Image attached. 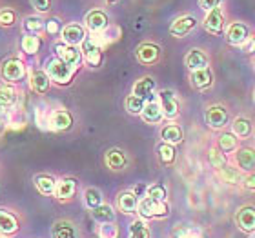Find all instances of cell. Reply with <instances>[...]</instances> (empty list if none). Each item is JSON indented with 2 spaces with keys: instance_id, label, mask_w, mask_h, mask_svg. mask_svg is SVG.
Masks as SVG:
<instances>
[{
  "instance_id": "1",
  "label": "cell",
  "mask_w": 255,
  "mask_h": 238,
  "mask_svg": "<svg viewBox=\"0 0 255 238\" xmlns=\"http://www.w3.org/2000/svg\"><path fill=\"white\" fill-rule=\"evenodd\" d=\"M46 73H48V77L53 80V82H57V84H60V85H66L73 79L75 69L69 68L68 64L62 62L60 59H53V60H49L48 66H46Z\"/></svg>"
},
{
  "instance_id": "2",
  "label": "cell",
  "mask_w": 255,
  "mask_h": 238,
  "mask_svg": "<svg viewBox=\"0 0 255 238\" xmlns=\"http://www.w3.org/2000/svg\"><path fill=\"white\" fill-rule=\"evenodd\" d=\"M138 215L142 218H153V217H166L168 215V206L164 202L160 200H153V198H142L138 202Z\"/></svg>"
},
{
  "instance_id": "3",
  "label": "cell",
  "mask_w": 255,
  "mask_h": 238,
  "mask_svg": "<svg viewBox=\"0 0 255 238\" xmlns=\"http://www.w3.org/2000/svg\"><path fill=\"white\" fill-rule=\"evenodd\" d=\"M55 51H57V59L66 62L69 68L77 69L82 64V53H80V49H77V46H68V44L60 42L55 46Z\"/></svg>"
},
{
  "instance_id": "4",
  "label": "cell",
  "mask_w": 255,
  "mask_h": 238,
  "mask_svg": "<svg viewBox=\"0 0 255 238\" xmlns=\"http://www.w3.org/2000/svg\"><path fill=\"white\" fill-rule=\"evenodd\" d=\"M0 75H2V79H4L5 82H18V80H22V77L26 75V66L18 59H9L2 64Z\"/></svg>"
},
{
  "instance_id": "5",
  "label": "cell",
  "mask_w": 255,
  "mask_h": 238,
  "mask_svg": "<svg viewBox=\"0 0 255 238\" xmlns=\"http://www.w3.org/2000/svg\"><path fill=\"white\" fill-rule=\"evenodd\" d=\"M248 26L243 24V22H232L226 29V40H228L232 46H245L246 40H248Z\"/></svg>"
},
{
  "instance_id": "6",
  "label": "cell",
  "mask_w": 255,
  "mask_h": 238,
  "mask_svg": "<svg viewBox=\"0 0 255 238\" xmlns=\"http://www.w3.org/2000/svg\"><path fill=\"white\" fill-rule=\"evenodd\" d=\"M204 29L212 35H223L224 31V15L221 7H215V9L208 11L206 18H204Z\"/></svg>"
},
{
  "instance_id": "7",
  "label": "cell",
  "mask_w": 255,
  "mask_h": 238,
  "mask_svg": "<svg viewBox=\"0 0 255 238\" xmlns=\"http://www.w3.org/2000/svg\"><path fill=\"white\" fill-rule=\"evenodd\" d=\"M206 124L212 129H221V127L226 126V122H228V111L224 109L223 106H212L206 109Z\"/></svg>"
},
{
  "instance_id": "8",
  "label": "cell",
  "mask_w": 255,
  "mask_h": 238,
  "mask_svg": "<svg viewBox=\"0 0 255 238\" xmlns=\"http://www.w3.org/2000/svg\"><path fill=\"white\" fill-rule=\"evenodd\" d=\"M60 35H62L64 44H68V46H79V44H84L86 40L84 27L79 24H68L66 27H62Z\"/></svg>"
},
{
  "instance_id": "9",
  "label": "cell",
  "mask_w": 255,
  "mask_h": 238,
  "mask_svg": "<svg viewBox=\"0 0 255 238\" xmlns=\"http://www.w3.org/2000/svg\"><path fill=\"white\" fill-rule=\"evenodd\" d=\"M159 104L162 107V113H164L166 118H175L179 115V104L175 100V95L173 91L170 89H162L159 93Z\"/></svg>"
},
{
  "instance_id": "10",
  "label": "cell",
  "mask_w": 255,
  "mask_h": 238,
  "mask_svg": "<svg viewBox=\"0 0 255 238\" xmlns=\"http://www.w3.org/2000/svg\"><path fill=\"white\" fill-rule=\"evenodd\" d=\"M84 22L91 33H102L108 27V15L101 9H93L86 15Z\"/></svg>"
},
{
  "instance_id": "11",
  "label": "cell",
  "mask_w": 255,
  "mask_h": 238,
  "mask_svg": "<svg viewBox=\"0 0 255 238\" xmlns=\"http://www.w3.org/2000/svg\"><path fill=\"white\" fill-rule=\"evenodd\" d=\"M195 26H197L195 16H191V15L179 16V18L170 26V33L173 37H184V35H188Z\"/></svg>"
},
{
  "instance_id": "12",
  "label": "cell",
  "mask_w": 255,
  "mask_h": 238,
  "mask_svg": "<svg viewBox=\"0 0 255 238\" xmlns=\"http://www.w3.org/2000/svg\"><path fill=\"white\" fill-rule=\"evenodd\" d=\"M235 222L243 231H255V207L246 206L237 211Z\"/></svg>"
},
{
  "instance_id": "13",
  "label": "cell",
  "mask_w": 255,
  "mask_h": 238,
  "mask_svg": "<svg viewBox=\"0 0 255 238\" xmlns=\"http://www.w3.org/2000/svg\"><path fill=\"white\" fill-rule=\"evenodd\" d=\"M140 117L146 124H159L164 117V113H162V107H160L159 102L155 100H149L146 106H144L142 113H140Z\"/></svg>"
},
{
  "instance_id": "14",
  "label": "cell",
  "mask_w": 255,
  "mask_h": 238,
  "mask_svg": "<svg viewBox=\"0 0 255 238\" xmlns=\"http://www.w3.org/2000/svg\"><path fill=\"white\" fill-rule=\"evenodd\" d=\"M191 85L197 87V89H206L210 87L213 82V73L210 68H204V69H197V71H191Z\"/></svg>"
},
{
  "instance_id": "15",
  "label": "cell",
  "mask_w": 255,
  "mask_h": 238,
  "mask_svg": "<svg viewBox=\"0 0 255 238\" xmlns=\"http://www.w3.org/2000/svg\"><path fill=\"white\" fill-rule=\"evenodd\" d=\"M104 162H106V165L110 169L121 171L126 167L128 159H126V155H124V151H121V149H110V151H106Z\"/></svg>"
},
{
  "instance_id": "16",
  "label": "cell",
  "mask_w": 255,
  "mask_h": 238,
  "mask_svg": "<svg viewBox=\"0 0 255 238\" xmlns=\"http://www.w3.org/2000/svg\"><path fill=\"white\" fill-rule=\"evenodd\" d=\"M71 124H73V117L66 109H59L49 117V127H53L57 131H66L71 127Z\"/></svg>"
},
{
  "instance_id": "17",
  "label": "cell",
  "mask_w": 255,
  "mask_h": 238,
  "mask_svg": "<svg viewBox=\"0 0 255 238\" xmlns=\"http://www.w3.org/2000/svg\"><path fill=\"white\" fill-rule=\"evenodd\" d=\"M18 220L13 213L0 209V233L2 235H15L18 231Z\"/></svg>"
},
{
  "instance_id": "18",
  "label": "cell",
  "mask_w": 255,
  "mask_h": 238,
  "mask_svg": "<svg viewBox=\"0 0 255 238\" xmlns=\"http://www.w3.org/2000/svg\"><path fill=\"white\" fill-rule=\"evenodd\" d=\"M49 82H51V79L48 77L46 71H33L31 77H29V85L38 95H42L49 89Z\"/></svg>"
},
{
  "instance_id": "19",
  "label": "cell",
  "mask_w": 255,
  "mask_h": 238,
  "mask_svg": "<svg viewBox=\"0 0 255 238\" xmlns=\"http://www.w3.org/2000/svg\"><path fill=\"white\" fill-rule=\"evenodd\" d=\"M159 55H160V49H159V46H155V44H142V46H138V49H137V59L142 64L157 62Z\"/></svg>"
},
{
  "instance_id": "20",
  "label": "cell",
  "mask_w": 255,
  "mask_h": 238,
  "mask_svg": "<svg viewBox=\"0 0 255 238\" xmlns=\"http://www.w3.org/2000/svg\"><path fill=\"white\" fill-rule=\"evenodd\" d=\"M77 191V180L75 178H62L60 182H57V189L55 195L59 200H69Z\"/></svg>"
},
{
  "instance_id": "21",
  "label": "cell",
  "mask_w": 255,
  "mask_h": 238,
  "mask_svg": "<svg viewBox=\"0 0 255 238\" xmlns=\"http://www.w3.org/2000/svg\"><path fill=\"white\" fill-rule=\"evenodd\" d=\"M186 66L191 69V71H197V69H204L208 68V57L202 53L201 49H190L184 59Z\"/></svg>"
},
{
  "instance_id": "22",
  "label": "cell",
  "mask_w": 255,
  "mask_h": 238,
  "mask_svg": "<svg viewBox=\"0 0 255 238\" xmlns=\"http://www.w3.org/2000/svg\"><path fill=\"white\" fill-rule=\"evenodd\" d=\"M155 91V80L151 77H144V79L137 80L133 85V95L140 96V98H151Z\"/></svg>"
},
{
  "instance_id": "23",
  "label": "cell",
  "mask_w": 255,
  "mask_h": 238,
  "mask_svg": "<svg viewBox=\"0 0 255 238\" xmlns=\"http://www.w3.org/2000/svg\"><path fill=\"white\" fill-rule=\"evenodd\" d=\"M84 55H86V62L90 64L91 68H99L102 64V49L97 48L91 40H84Z\"/></svg>"
},
{
  "instance_id": "24",
  "label": "cell",
  "mask_w": 255,
  "mask_h": 238,
  "mask_svg": "<svg viewBox=\"0 0 255 238\" xmlns=\"http://www.w3.org/2000/svg\"><path fill=\"white\" fill-rule=\"evenodd\" d=\"M235 160H237V164H239L241 169L245 171H250L255 167V151L250 148H241L235 155Z\"/></svg>"
},
{
  "instance_id": "25",
  "label": "cell",
  "mask_w": 255,
  "mask_h": 238,
  "mask_svg": "<svg viewBox=\"0 0 255 238\" xmlns=\"http://www.w3.org/2000/svg\"><path fill=\"white\" fill-rule=\"evenodd\" d=\"M119 209L123 213H135L138 207V200H137V195L135 193H129V191H126V193H121L119 195Z\"/></svg>"
},
{
  "instance_id": "26",
  "label": "cell",
  "mask_w": 255,
  "mask_h": 238,
  "mask_svg": "<svg viewBox=\"0 0 255 238\" xmlns=\"http://www.w3.org/2000/svg\"><path fill=\"white\" fill-rule=\"evenodd\" d=\"M53 238H77V231H75L73 224L68 220H59L53 224Z\"/></svg>"
},
{
  "instance_id": "27",
  "label": "cell",
  "mask_w": 255,
  "mask_h": 238,
  "mask_svg": "<svg viewBox=\"0 0 255 238\" xmlns=\"http://www.w3.org/2000/svg\"><path fill=\"white\" fill-rule=\"evenodd\" d=\"M35 185H37V189L40 191L42 195H51V193H55V189H57V180L49 175H38L37 178H35Z\"/></svg>"
},
{
  "instance_id": "28",
  "label": "cell",
  "mask_w": 255,
  "mask_h": 238,
  "mask_svg": "<svg viewBox=\"0 0 255 238\" xmlns=\"http://www.w3.org/2000/svg\"><path fill=\"white\" fill-rule=\"evenodd\" d=\"M160 137L164 140L166 144H179L182 140V129L175 124H171V126H166L162 127V131H160Z\"/></svg>"
},
{
  "instance_id": "29",
  "label": "cell",
  "mask_w": 255,
  "mask_h": 238,
  "mask_svg": "<svg viewBox=\"0 0 255 238\" xmlns=\"http://www.w3.org/2000/svg\"><path fill=\"white\" fill-rule=\"evenodd\" d=\"M91 217L95 218L97 222H101V224H110L115 220V211H113L110 206H99L95 207V209H91Z\"/></svg>"
},
{
  "instance_id": "30",
  "label": "cell",
  "mask_w": 255,
  "mask_h": 238,
  "mask_svg": "<svg viewBox=\"0 0 255 238\" xmlns=\"http://www.w3.org/2000/svg\"><path fill=\"white\" fill-rule=\"evenodd\" d=\"M234 135L239 138H248L252 135V131H254V127H252V122L248 120V118H235L234 120Z\"/></svg>"
},
{
  "instance_id": "31",
  "label": "cell",
  "mask_w": 255,
  "mask_h": 238,
  "mask_svg": "<svg viewBox=\"0 0 255 238\" xmlns=\"http://www.w3.org/2000/svg\"><path fill=\"white\" fill-rule=\"evenodd\" d=\"M16 102V89L13 85H0V107H11Z\"/></svg>"
},
{
  "instance_id": "32",
  "label": "cell",
  "mask_w": 255,
  "mask_h": 238,
  "mask_svg": "<svg viewBox=\"0 0 255 238\" xmlns=\"http://www.w3.org/2000/svg\"><path fill=\"white\" fill-rule=\"evenodd\" d=\"M22 49L27 55L38 53V49H40V38L37 35H26V37L22 38Z\"/></svg>"
},
{
  "instance_id": "33",
  "label": "cell",
  "mask_w": 255,
  "mask_h": 238,
  "mask_svg": "<svg viewBox=\"0 0 255 238\" xmlns=\"http://www.w3.org/2000/svg\"><path fill=\"white\" fill-rule=\"evenodd\" d=\"M219 148L223 153H230V151H234L237 148V138H235L234 133H223L221 137H219Z\"/></svg>"
},
{
  "instance_id": "34",
  "label": "cell",
  "mask_w": 255,
  "mask_h": 238,
  "mask_svg": "<svg viewBox=\"0 0 255 238\" xmlns=\"http://www.w3.org/2000/svg\"><path fill=\"white\" fill-rule=\"evenodd\" d=\"M84 202H86V206L90 207V209H95V207L102 206V195H101V191L95 189V187H90V189H86V193H84Z\"/></svg>"
},
{
  "instance_id": "35",
  "label": "cell",
  "mask_w": 255,
  "mask_h": 238,
  "mask_svg": "<svg viewBox=\"0 0 255 238\" xmlns=\"http://www.w3.org/2000/svg\"><path fill=\"white\" fill-rule=\"evenodd\" d=\"M144 98H140V96L137 95H129L126 98V109L128 113H131V115H140L144 109Z\"/></svg>"
},
{
  "instance_id": "36",
  "label": "cell",
  "mask_w": 255,
  "mask_h": 238,
  "mask_svg": "<svg viewBox=\"0 0 255 238\" xmlns=\"http://www.w3.org/2000/svg\"><path fill=\"white\" fill-rule=\"evenodd\" d=\"M159 159L162 164H173V160H175V149L171 144H160L159 146Z\"/></svg>"
},
{
  "instance_id": "37",
  "label": "cell",
  "mask_w": 255,
  "mask_h": 238,
  "mask_svg": "<svg viewBox=\"0 0 255 238\" xmlns=\"http://www.w3.org/2000/svg\"><path fill=\"white\" fill-rule=\"evenodd\" d=\"M44 20L42 18H38V16H27L26 20H24V29H26L29 35H37L44 29Z\"/></svg>"
},
{
  "instance_id": "38",
  "label": "cell",
  "mask_w": 255,
  "mask_h": 238,
  "mask_svg": "<svg viewBox=\"0 0 255 238\" xmlns=\"http://www.w3.org/2000/svg\"><path fill=\"white\" fill-rule=\"evenodd\" d=\"M129 238H149L148 226L144 222H140V220H135L129 226Z\"/></svg>"
},
{
  "instance_id": "39",
  "label": "cell",
  "mask_w": 255,
  "mask_h": 238,
  "mask_svg": "<svg viewBox=\"0 0 255 238\" xmlns=\"http://www.w3.org/2000/svg\"><path fill=\"white\" fill-rule=\"evenodd\" d=\"M221 176H223L226 182H230V184H237L241 180V171L234 169V167H230V165H224V167H221Z\"/></svg>"
},
{
  "instance_id": "40",
  "label": "cell",
  "mask_w": 255,
  "mask_h": 238,
  "mask_svg": "<svg viewBox=\"0 0 255 238\" xmlns=\"http://www.w3.org/2000/svg\"><path fill=\"white\" fill-rule=\"evenodd\" d=\"M148 196H149V198H153V200L164 202V198H166V189H164V185H160V184L149 185V187H148Z\"/></svg>"
},
{
  "instance_id": "41",
  "label": "cell",
  "mask_w": 255,
  "mask_h": 238,
  "mask_svg": "<svg viewBox=\"0 0 255 238\" xmlns=\"http://www.w3.org/2000/svg\"><path fill=\"white\" fill-rule=\"evenodd\" d=\"M15 11L13 9H0V26H13L15 24Z\"/></svg>"
},
{
  "instance_id": "42",
  "label": "cell",
  "mask_w": 255,
  "mask_h": 238,
  "mask_svg": "<svg viewBox=\"0 0 255 238\" xmlns=\"http://www.w3.org/2000/svg\"><path fill=\"white\" fill-rule=\"evenodd\" d=\"M210 162H212L215 167H219V169L226 165V159H224V155L221 153V151H217V149H212V151H210Z\"/></svg>"
},
{
  "instance_id": "43",
  "label": "cell",
  "mask_w": 255,
  "mask_h": 238,
  "mask_svg": "<svg viewBox=\"0 0 255 238\" xmlns=\"http://www.w3.org/2000/svg\"><path fill=\"white\" fill-rule=\"evenodd\" d=\"M46 31H48L49 35H57V33H62V27H60V20H59V18H51V20H48V24H46Z\"/></svg>"
},
{
  "instance_id": "44",
  "label": "cell",
  "mask_w": 255,
  "mask_h": 238,
  "mask_svg": "<svg viewBox=\"0 0 255 238\" xmlns=\"http://www.w3.org/2000/svg\"><path fill=\"white\" fill-rule=\"evenodd\" d=\"M101 237L102 238H115L117 237V228L113 224H104L101 228Z\"/></svg>"
},
{
  "instance_id": "45",
  "label": "cell",
  "mask_w": 255,
  "mask_h": 238,
  "mask_svg": "<svg viewBox=\"0 0 255 238\" xmlns=\"http://www.w3.org/2000/svg\"><path fill=\"white\" fill-rule=\"evenodd\" d=\"M31 5L40 13H46L51 7V0H31Z\"/></svg>"
},
{
  "instance_id": "46",
  "label": "cell",
  "mask_w": 255,
  "mask_h": 238,
  "mask_svg": "<svg viewBox=\"0 0 255 238\" xmlns=\"http://www.w3.org/2000/svg\"><path fill=\"white\" fill-rule=\"evenodd\" d=\"M221 2H223V0H199V5H201L204 11H212V9H215V7H219Z\"/></svg>"
},
{
  "instance_id": "47",
  "label": "cell",
  "mask_w": 255,
  "mask_h": 238,
  "mask_svg": "<svg viewBox=\"0 0 255 238\" xmlns=\"http://www.w3.org/2000/svg\"><path fill=\"white\" fill-rule=\"evenodd\" d=\"M245 187L246 189H255V175H250V176H246L245 178Z\"/></svg>"
},
{
  "instance_id": "48",
  "label": "cell",
  "mask_w": 255,
  "mask_h": 238,
  "mask_svg": "<svg viewBox=\"0 0 255 238\" xmlns=\"http://www.w3.org/2000/svg\"><path fill=\"white\" fill-rule=\"evenodd\" d=\"M108 4H115V2H119V0H106Z\"/></svg>"
},
{
  "instance_id": "49",
  "label": "cell",
  "mask_w": 255,
  "mask_h": 238,
  "mask_svg": "<svg viewBox=\"0 0 255 238\" xmlns=\"http://www.w3.org/2000/svg\"><path fill=\"white\" fill-rule=\"evenodd\" d=\"M254 98H255V91H254Z\"/></svg>"
},
{
  "instance_id": "50",
  "label": "cell",
  "mask_w": 255,
  "mask_h": 238,
  "mask_svg": "<svg viewBox=\"0 0 255 238\" xmlns=\"http://www.w3.org/2000/svg\"><path fill=\"white\" fill-rule=\"evenodd\" d=\"M254 64H255V62H254Z\"/></svg>"
}]
</instances>
